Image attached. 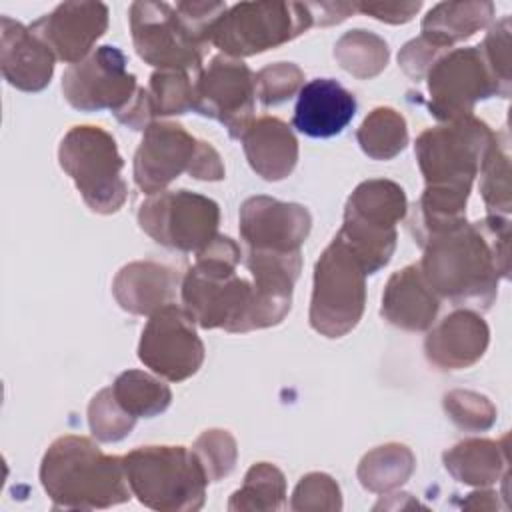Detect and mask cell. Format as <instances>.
Masks as SVG:
<instances>
[{"label":"cell","mask_w":512,"mask_h":512,"mask_svg":"<svg viewBox=\"0 0 512 512\" xmlns=\"http://www.w3.org/2000/svg\"><path fill=\"white\" fill-rule=\"evenodd\" d=\"M446 468L452 476L466 484H490L498 478L500 458L494 442L488 440H468L454 450L444 454Z\"/></svg>","instance_id":"obj_27"},{"label":"cell","mask_w":512,"mask_h":512,"mask_svg":"<svg viewBox=\"0 0 512 512\" xmlns=\"http://www.w3.org/2000/svg\"><path fill=\"white\" fill-rule=\"evenodd\" d=\"M58 158L94 212L110 214L124 204V162L108 132L98 126H74L64 136Z\"/></svg>","instance_id":"obj_7"},{"label":"cell","mask_w":512,"mask_h":512,"mask_svg":"<svg viewBox=\"0 0 512 512\" xmlns=\"http://www.w3.org/2000/svg\"><path fill=\"white\" fill-rule=\"evenodd\" d=\"M358 38H360L362 50H358L352 36L346 34L336 46V58L340 60L342 68H346L348 72L360 78L374 76L386 66V60H388L386 42H382L378 36L366 34L364 30H358Z\"/></svg>","instance_id":"obj_30"},{"label":"cell","mask_w":512,"mask_h":512,"mask_svg":"<svg viewBox=\"0 0 512 512\" xmlns=\"http://www.w3.org/2000/svg\"><path fill=\"white\" fill-rule=\"evenodd\" d=\"M254 96L256 76L230 58H214L194 82V110L220 120L232 138H242L252 124Z\"/></svg>","instance_id":"obj_15"},{"label":"cell","mask_w":512,"mask_h":512,"mask_svg":"<svg viewBox=\"0 0 512 512\" xmlns=\"http://www.w3.org/2000/svg\"><path fill=\"white\" fill-rule=\"evenodd\" d=\"M138 358L172 382L192 376L204 360L192 316L176 304L156 310L142 330Z\"/></svg>","instance_id":"obj_14"},{"label":"cell","mask_w":512,"mask_h":512,"mask_svg":"<svg viewBox=\"0 0 512 512\" xmlns=\"http://www.w3.org/2000/svg\"><path fill=\"white\" fill-rule=\"evenodd\" d=\"M42 486L54 508L94 510L130 500L124 458L104 454L80 436L58 438L40 466Z\"/></svg>","instance_id":"obj_3"},{"label":"cell","mask_w":512,"mask_h":512,"mask_svg":"<svg viewBox=\"0 0 512 512\" xmlns=\"http://www.w3.org/2000/svg\"><path fill=\"white\" fill-rule=\"evenodd\" d=\"M302 82V72L294 64H274L256 76V92L262 100V104H280L288 100L300 86Z\"/></svg>","instance_id":"obj_34"},{"label":"cell","mask_w":512,"mask_h":512,"mask_svg":"<svg viewBox=\"0 0 512 512\" xmlns=\"http://www.w3.org/2000/svg\"><path fill=\"white\" fill-rule=\"evenodd\" d=\"M138 222L162 246L202 252L216 238L218 206L188 190L158 192L140 206Z\"/></svg>","instance_id":"obj_10"},{"label":"cell","mask_w":512,"mask_h":512,"mask_svg":"<svg viewBox=\"0 0 512 512\" xmlns=\"http://www.w3.org/2000/svg\"><path fill=\"white\" fill-rule=\"evenodd\" d=\"M150 110L152 116L160 114H184L194 108V82H190L186 70H160L150 78Z\"/></svg>","instance_id":"obj_29"},{"label":"cell","mask_w":512,"mask_h":512,"mask_svg":"<svg viewBox=\"0 0 512 512\" xmlns=\"http://www.w3.org/2000/svg\"><path fill=\"white\" fill-rule=\"evenodd\" d=\"M238 262L240 248L228 236H216L210 246L198 252L196 264L184 276L186 312L202 328L222 326L228 332L254 328L256 292L254 284L236 276Z\"/></svg>","instance_id":"obj_4"},{"label":"cell","mask_w":512,"mask_h":512,"mask_svg":"<svg viewBox=\"0 0 512 512\" xmlns=\"http://www.w3.org/2000/svg\"><path fill=\"white\" fill-rule=\"evenodd\" d=\"M104 4H62L50 16L36 20L30 30L60 60L76 64L90 52V46L106 30Z\"/></svg>","instance_id":"obj_18"},{"label":"cell","mask_w":512,"mask_h":512,"mask_svg":"<svg viewBox=\"0 0 512 512\" xmlns=\"http://www.w3.org/2000/svg\"><path fill=\"white\" fill-rule=\"evenodd\" d=\"M88 414H90V428L94 436L102 442L122 440L126 434H130L136 420L120 408V404L112 394V388H106L98 396H94Z\"/></svg>","instance_id":"obj_32"},{"label":"cell","mask_w":512,"mask_h":512,"mask_svg":"<svg viewBox=\"0 0 512 512\" xmlns=\"http://www.w3.org/2000/svg\"><path fill=\"white\" fill-rule=\"evenodd\" d=\"M404 212V190L390 180H370L352 192L338 238L354 252L366 274L388 264L396 246L394 226Z\"/></svg>","instance_id":"obj_6"},{"label":"cell","mask_w":512,"mask_h":512,"mask_svg":"<svg viewBox=\"0 0 512 512\" xmlns=\"http://www.w3.org/2000/svg\"><path fill=\"white\" fill-rule=\"evenodd\" d=\"M438 312V298L422 276L420 266L396 272L382 296V316L404 330H426Z\"/></svg>","instance_id":"obj_22"},{"label":"cell","mask_w":512,"mask_h":512,"mask_svg":"<svg viewBox=\"0 0 512 512\" xmlns=\"http://www.w3.org/2000/svg\"><path fill=\"white\" fill-rule=\"evenodd\" d=\"M482 196L490 210H510V186H508V152L494 140L490 142L482 158Z\"/></svg>","instance_id":"obj_31"},{"label":"cell","mask_w":512,"mask_h":512,"mask_svg":"<svg viewBox=\"0 0 512 512\" xmlns=\"http://www.w3.org/2000/svg\"><path fill=\"white\" fill-rule=\"evenodd\" d=\"M428 90L430 112L444 120L470 116L474 102L494 92L508 94L480 48H462L440 58L428 74Z\"/></svg>","instance_id":"obj_11"},{"label":"cell","mask_w":512,"mask_h":512,"mask_svg":"<svg viewBox=\"0 0 512 512\" xmlns=\"http://www.w3.org/2000/svg\"><path fill=\"white\" fill-rule=\"evenodd\" d=\"M492 140L494 134L488 126L472 116L420 134L416 140V156L426 178V190L416 204L412 220V230L420 244L464 222L470 184Z\"/></svg>","instance_id":"obj_1"},{"label":"cell","mask_w":512,"mask_h":512,"mask_svg":"<svg viewBox=\"0 0 512 512\" xmlns=\"http://www.w3.org/2000/svg\"><path fill=\"white\" fill-rule=\"evenodd\" d=\"M194 452L198 454L210 482L230 474L236 458L234 440L228 432H222V430L204 432L198 438Z\"/></svg>","instance_id":"obj_33"},{"label":"cell","mask_w":512,"mask_h":512,"mask_svg":"<svg viewBox=\"0 0 512 512\" xmlns=\"http://www.w3.org/2000/svg\"><path fill=\"white\" fill-rule=\"evenodd\" d=\"M112 394L120 408L132 418H152L164 412L172 400L168 386L138 370L120 374L112 386Z\"/></svg>","instance_id":"obj_25"},{"label":"cell","mask_w":512,"mask_h":512,"mask_svg":"<svg viewBox=\"0 0 512 512\" xmlns=\"http://www.w3.org/2000/svg\"><path fill=\"white\" fill-rule=\"evenodd\" d=\"M200 144L178 124H150L134 158L136 184L146 194H156L184 170L192 174Z\"/></svg>","instance_id":"obj_16"},{"label":"cell","mask_w":512,"mask_h":512,"mask_svg":"<svg viewBox=\"0 0 512 512\" xmlns=\"http://www.w3.org/2000/svg\"><path fill=\"white\" fill-rule=\"evenodd\" d=\"M310 232V214L298 204L256 196L240 210V234L254 252L298 254Z\"/></svg>","instance_id":"obj_17"},{"label":"cell","mask_w":512,"mask_h":512,"mask_svg":"<svg viewBox=\"0 0 512 512\" xmlns=\"http://www.w3.org/2000/svg\"><path fill=\"white\" fill-rule=\"evenodd\" d=\"M356 114V98L332 78H314L298 92L292 124L310 138L340 134Z\"/></svg>","instance_id":"obj_19"},{"label":"cell","mask_w":512,"mask_h":512,"mask_svg":"<svg viewBox=\"0 0 512 512\" xmlns=\"http://www.w3.org/2000/svg\"><path fill=\"white\" fill-rule=\"evenodd\" d=\"M132 38L136 52L164 70H200L202 46L190 26L168 4H132Z\"/></svg>","instance_id":"obj_12"},{"label":"cell","mask_w":512,"mask_h":512,"mask_svg":"<svg viewBox=\"0 0 512 512\" xmlns=\"http://www.w3.org/2000/svg\"><path fill=\"white\" fill-rule=\"evenodd\" d=\"M54 70L52 50L22 24L2 18V72L4 78L28 92L50 82Z\"/></svg>","instance_id":"obj_20"},{"label":"cell","mask_w":512,"mask_h":512,"mask_svg":"<svg viewBox=\"0 0 512 512\" xmlns=\"http://www.w3.org/2000/svg\"><path fill=\"white\" fill-rule=\"evenodd\" d=\"M310 24L308 4H238L220 14L210 40L232 56H250L296 38Z\"/></svg>","instance_id":"obj_9"},{"label":"cell","mask_w":512,"mask_h":512,"mask_svg":"<svg viewBox=\"0 0 512 512\" xmlns=\"http://www.w3.org/2000/svg\"><path fill=\"white\" fill-rule=\"evenodd\" d=\"M358 142L362 150L376 158L388 160L396 156L408 142L406 122L392 108H376L360 126Z\"/></svg>","instance_id":"obj_28"},{"label":"cell","mask_w":512,"mask_h":512,"mask_svg":"<svg viewBox=\"0 0 512 512\" xmlns=\"http://www.w3.org/2000/svg\"><path fill=\"white\" fill-rule=\"evenodd\" d=\"M488 328L474 312H454L426 338V356L442 370L474 364L486 350Z\"/></svg>","instance_id":"obj_21"},{"label":"cell","mask_w":512,"mask_h":512,"mask_svg":"<svg viewBox=\"0 0 512 512\" xmlns=\"http://www.w3.org/2000/svg\"><path fill=\"white\" fill-rule=\"evenodd\" d=\"M66 100L78 110L110 108L122 112L136 90V76L126 72V58L116 46H100L88 58L70 64L62 76Z\"/></svg>","instance_id":"obj_13"},{"label":"cell","mask_w":512,"mask_h":512,"mask_svg":"<svg viewBox=\"0 0 512 512\" xmlns=\"http://www.w3.org/2000/svg\"><path fill=\"white\" fill-rule=\"evenodd\" d=\"M412 464H414V458H408L406 462L400 460L394 466H384L378 450H374L362 460V464L358 468V476H360V482L364 484V488L382 492V490L402 484L410 476Z\"/></svg>","instance_id":"obj_35"},{"label":"cell","mask_w":512,"mask_h":512,"mask_svg":"<svg viewBox=\"0 0 512 512\" xmlns=\"http://www.w3.org/2000/svg\"><path fill=\"white\" fill-rule=\"evenodd\" d=\"M250 166L266 180L288 176L298 158V144L290 128L278 118H260L242 134Z\"/></svg>","instance_id":"obj_23"},{"label":"cell","mask_w":512,"mask_h":512,"mask_svg":"<svg viewBox=\"0 0 512 512\" xmlns=\"http://www.w3.org/2000/svg\"><path fill=\"white\" fill-rule=\"evenodd\" d=\"M286 482L282 472L268 464L260 462L252 466L244 478L240 490L230 498V510H280L286 502Z\"/></svg>","instance_id":"obj_26"},{"label":"cell","mask_w":512,"mask_h":512,"mask_svg":"<svg viewBox=\"0 0 512 512\" xmlns=\"http://www.w3.org/2000/svg\"><path fill=\"white\" fill-rule=\"evenodd\" d=\"M178 278L166 266L154 262H134L120 270L114 294L120 306L134 314H150L172 304Z\"/></svg>","instance_id":"obj_24"},{"label":"cell","mask_w":512,"mask_h":512,"mask_svg":"<svg viewBox=\"0 0 512 512\" xmlns=\"http://www.w3.org/2000/svg\"><path fill=\"white\" fill-rule=\"evenodd\" d=\"M340 504V490L334 484V480L326 474H308L300 480V484L294 490L292 508L304 510V508H328L338 510Z\"/></svg>","instance_id":"obj_36"},{"label":"cell","mask_w":512,"mask_h":512,"mask_svg":"<svg viewBox=\"0 0 512 512\" xmlns=\"http://www.w3.org/2000/svg\"><path fill=\"white\" fill-rule=\"evenodd\" d=\"M364 276L360 260L336 236L314 268L310 324L316 332L338 338L356 326L364 310Z\"/></svg>","instance_id":"obj_8"},{"label":"cell","mask_w":512,"mask_h":512,"mask_svg":"<svg viewBox=\"0 0 512 512\" xmlns=\"http://www.w3.org/2000/svg\"><path fill=\"white\" fill-rule=\"evenodd\" d=\"M132 494L152 510L184 512L204 504L206 470L194 450L184 446H144L124 456Z\"/></svg>","instance_id":"obj_5"},{"label":"cell","mask_w":512,"mask_h":512,"mask_svg":"<svg viewBox=\"0 0 512 512\" xmlns=\"http://www.w3.org/2000/svg\"><path fill=\"white\" fill-rule=\"evenodd\" d=\"M422 246V276L432 292L454 306L488 308L496 296L498 274L508 276V222L498 216L454 224Z\"/></svg>","instance_id":"obj_2"}]
</instances>
